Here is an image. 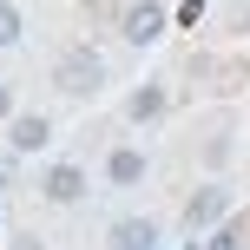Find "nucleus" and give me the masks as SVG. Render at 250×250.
<instances>
[{
	"mask_svg": "<svg viewBox=\"0 0 250 250\" xmlns=\"http://www.w3.org/2000/svg\"><path fill=\"white\" fill-rule=\"evenodd\" d=\"M53 79H60L66 92H79V99H86V92H99V86H105V60H99L92 46H73V53H60Z\"/></svg>",
	"mask_w": 250,
	"mask_h": 250,
	"instance_id": "1",
	"label": "nucleus"
},
{
	"mask_svg": "<svg viewBox=\"0 0 250 250\" xmlns=\"http://www.w3.org/2000/svg\"><path fill=\"white\" fill-rule=\"evenodd\" d=\"M7 145H13V151H46V145H53L46 112H13V119H7Z\"/></svg>",
	"mask_w": 250,
	"mask_h": 250,
	"instance_id": "2",
	"label": "nucleus"
},
{
	"mask_svg": "<svg viewBox=\"0 0 250 250\" xmlns=\"http://www.w3.org/2000/svg\"><path fill=\"white\" fill-rule=\"evenodd\" d=\"M40 191H46L53 204H79V198H86V165L60 158V165H53V171H46V185H40Z\"/></svg>",
	"mask_w": 250,
	"mask_h": 250,
	"instance_id": "3",
	"label": "nucleus"
},
{
	"mask_svg": "<svg viewBox=\"0 0 250 250\" xmlns=\"http://www.w3.org/2000/svg\"><path fill=\"white\" fill-rule=\"evenodd\" d=\"M158 33H165V7H158V0H138V7H125V40H132V46H151Z\"/></svg>",
	"mask_w": 250,
	"mask_h": 250,
	"instance_id": "4",
	"label": "nucleus"
},
{
	"mask_svg": "<svg viewBox=\"0 0 250 250\" xmlns=\"http://www.w3.org/2000/svg\"><path fill=\"white\" fill-rule=\"evenodd\" d=\"M224 211H230V198H224V185H204L198 198L185 204V230H211V224H217V217H224Z\"/></svg>",
	"mask_w": 250,
	"mask_h": 250,
	"instance_id": "5",
	"label": "nucleus"
},
{
	"mask_svg": "<svg viewBox=\"0 0 250 250\" xmlns=\"http://www.w3.org/2000/svg\"><path fill=\"white\" fill-rule=\"evenodd\" d=\"M105 244L112 250H158V224H151V217H119V224L105 230Z\"/></svg>",
	"mask_w": 250,
	"mask_h": 250,
	"instance_id": "6",
	"label": "nucleus"
},
{
	"mask_svg": "<svg viewBox=\"0 0 250 250\" xmlns=\"http://www.w3.org/2000/svg\"><path fill=\"white\" fill-rule=\"evenodd\" d=\"M138 178H145V151H138V145H119L112 158H105V185H119V191H132Z\"/></svg>",
	"mask_w": 250,
	"mask_h": 250,
	"instance_id": "7",
	"label": "nucleus"
},
{
	"mask_svg": "<svg viewBox=\"0 0 250 250\" xmlns=\"http://www.w3.org/2000/svg\"><path fill=\"white\" fill-rule=\"evenodd\" d=\"M125 119H132V125H151V119H165V86H138L132 99H125Z\"/></svg>",
	"mask_w": 250,
	"mask_h": 250,
	"instance_id": "8",
	"label": "nucleus"
},
{
	"mask_svg": "<svg viewBox=\"0 0 250 250\" xmlns=\"http://www.w3.org/2000/svg\"><path fill=\"white\" fill-rule=\"evenodd\" d=\"M20 33H26L20 7H13V0H0V46H20Z\"/></svg>",
	"mask_w": 250,
	"mask_h": 250,
	"instance_id": "9",
	"label": "nucleus"
},
{
	"mask_svg": "<svg viewBox=\"0 0 250 250\" xmlns=\"http://www.w3.org/2000/svg\"><path fill=\"white\" fill-rule=\"evenodd\" d=\"M13 112H20V99H13V86H7V79H0V125H7Z\"/></svg>",
	"mask_w": 250,
	"mask_h": 250,
	"instance_id": "10",
	"label": "nucleus"
},
{
	"mask_svg": "<svg viewBox=\"0 0 250 250\" xmlns=\"http://www.w3.org/2000/svg\"><path fill=\"white\" fill-rule=\"evenodd\" d=\"M211 250H237V237H230V230H217V237H211Z\"/></svg>",
	"mask_w": 250,
	"mask_h": 250,
	"instance_id": "11",
	"label": "nucleus"
},
{
	"mask_svg": "<svg viewBox=\"0 0 250 250\" xmlns=\"http://www.w3.org/2000/svg\"><path fill=\"white\" fill-rule=\"evenodd\" d=\"M13 250H40V237H13Z\"/></svg>",
	"mask_w": 250,
	"mask_h": 250,
	"instance_id": "12",
	"label": "nucleus"
}]
</instances>
